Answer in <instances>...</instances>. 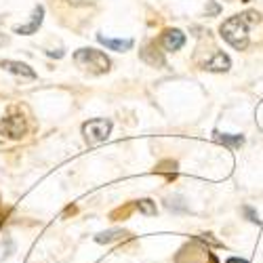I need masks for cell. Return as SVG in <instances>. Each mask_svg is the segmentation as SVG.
I'll return each instance as SVG.
<instances>
[{
  "label": "cell",
  "mask_w": 263,
  "mask_h": 263,
  "mask_svg": "<svg viewBox=\"0 0 263 263\" xmlns=\"http://www.w3.org/2000/svg\"><path fill=\"white\" fill-rule=\"evenodd\" d=\"M259 19L261 15L257 11H245L240 15H232L221 24L219 32H221L223 40L230 47H234L236 51H245L249 47V28L259 24Z\"/></svg>",
  "instance_id": "obj_1"
},
{
  "label": "cell",
  "mask_w": 263,
  "mask_h": 263,
  "mask_svg": "<svg viewBox=\"0 0 263 263\" xmlns=\"http://www.w3.org/2000/svg\"><path fill=\"white\" fill-rule=\"evenodd\" d=\"M74 61L80 68L89 70L91 74H105V72H109V65H112L109 57L97 49H78L74 53Z\"/></svg>",
  "instance_id": "obj_2"
},
{
  "label": "cell",
  "mask_w": 263,
  "mask_h": 263,
  "mask_svg": "<svg viewBox=\"0 0 263 263\" xmlns=\"http://www.w3.org/2000/svg\"><path fill=\"white\" fill-rule=\"evenodd\" d=\"M109 133H112V120H107V118H93L82 124V135L86 143H91V145L105 141Z\"/></svg>",
  "instance_id": "obj_3"
},
{
  "label": "cell",
  "mask_w": 263,
  "mask_h": 263,
  "mask_svg": "<svg viewBox=\"0 0 263 263\" xmlns=\"http://www.w3.org/2000/svg\"><path fill=\"white\" fill-rule=\"evenodd\" d=\"M26 133H28V124L21 114L7 116L0 120V135H5L9 139H21V137H26Z\"/></svg>",
  "instance_id": "obj_4"
},
{
  "label": "cell",
  "mask_w": 263,
  "mask_h": 263,
  "mask_svg": "<svg viewBox=\"0 0 263 263\" xmlns=\"http://www.w3.org/2000/svg\"><path fill=\"white\" fill-rule=\"evenodd\" d=\"M139 57L143 63L152 65V68H164L166 65V59H164V51L158 49L156 42H145L139 51Z\"/></svg>",
  "instance_id": "obj_5"
},
{
  "label": "cell",
  "mask_w": 263,
  "mask_h": 263,
  "mask_svg": "<svg viewBox=\"0 0 263 263\" xmlns=\"http://www.w3.org/2000/svg\"><path fill=\"white\" fill-rule=\"evenodd\" d=\"M158 42H160V47L164 51L175 53V51H179L185 45V34L181 30H177V28H168V30H164L160 34V40Z\"/></svg>",
  "instance_id": "obj_6"
},
{
  "label": "cell",
  "mask_w": 263,
  "mask_h": 263,
  "mask_svg": "<svg viewBox=\"0 0 263 263\" xmlns=\"http://www.w3.org/2000/svg\"><path fill=\"white\" fill-rule=\"evenodd\" d=\"M42 19H45V7L42 5H36L34 11H32V17L26 26H17L15 28V34H21V36H30V34H36L38 28L42 26Z\"/></svg>",
  "instance_id": "obj_7"
},
{
  "label": "cell",
  "mask_w": 263,
  "mask_h": 263,
  "mask_svg": "<svg viewBox=\"0 0 263 263\" xmlns=\"http://www.w3.org/2000/svg\"><path fill=\"white\" fill-rule=\"evenodd\" d=\"M0 68L15 74V76H21V78H30V80H36V72L30 68L28 63H21V61H11V59H0Z\"/></svg>",
  "instance_id": "obj_8"
},
{
  "label": "cell",
  "mask_w": 263,
  "mask_h": 263,
  "mask_svg": "<svg viewBox=\"0 0 263 263\" xmlns=\"http://www.w3.org/2000/svg\"><path fill=\"white\" fill-rule=\"evenodd\" d=\"M232 68V59L230 55H226L223 51H217L209 61H204L202 65V70L206 72H217V74H221V72H228Z\"/></svg>",
  "instance_id": "obj_9"
},
{
  "label": "cell",
  "mask_w": 263,
  "mask_h": 263,
  "mask_svg": "<svg viewBox=\"0 0 263 263\" xmlns=\"http://www.w3.org/2000/svg\"><path fill=\"white\" fill-rule=\"evenodd\" d=\"M97 42L103 45L105 49L109 51H116V53H124V51H130L133 49V38H107L103 34H97Z\"/></svg>",
  "instance_id": "obj_10"
},
{
  "label": "cell",
  "mask_w": 263,
  "mask_h": 263,
  "mask_svg": "<svg viewBox=\"0 0 263 263\" xmlns=\"http://www.w3.org/2000/svg\"><path fill=\"white\" fill-rule=\"evenodd\" d=\"M128 236H130V234H128L126 230L114 228V230H107V232L97 234V236H95V242H97V245H112V242H116V240H124V238H128Z\"/></svg>",
  "instance_id": "obj_11"
},
{
  "label": "cell",
  "mask_w": 263,
  "mask_h": 263,
  "mask_svg": "<svg viewBox=\"0 0 263 263\" xmlns=\"http://www.w3.org/2000/svg\"><path fill=\"white\" fill-rule=\"evenodd\" d=\"M213 137H215V141H219L221 145H226L230 149H240L247 141L245 135H230V133H219V130H215Z\"/></svg>",
  "instance_id": "obj_12"
},
{
  "label": "cell",
  "mask_w": 263,
  "mask_h": 263,
  "mask_svg": "<svg viewBox=\"0 0 263 263\" xmlns=\"http://www.w3.org/2000/svg\"><path fill=\"white\" fill-rule=\"evenodd\" d=\"M164 206L171 211V213H187V202L183 196L175 194V196H168V198L164 200Z\"/></svg>",
  "instance_id": "obj_13"
},
{
  "label": "cell",
  "mask_w": 263,
  "mask_h": 263,
  "mask_svg": "<svg viewBox=\"0 0 263 263\" xmlns=\"http://www.w3.org/2000/svg\"><path fill=\"white\" fill-rule=\"evenodd\" d=\"M156 173L158 175H166V179L173 181L175 177H177V162L175 160H162L156 164Z\"/></svg>",
  "instance_id": "obj_14"
},
{
  "label": "cell",
  "mask_w": 263,
  "mask_h": 263,
  "mask_svg": "<svg viewBox=\"0 0 263 263\" xmlns=\"http://www.w3.org/2000/svg\"><path fill=\"white\" fill-rule=\"evenodd\" d=\"M135 206H137V211H139L141 215H145V217H154V215L158 213V209H156V202H152L149 198L137 200V202H135Z\"/></svg>",
  "instance_id": "obj_15"
},
{
  "label": "cell",
  "mask_w": 263,
  "mask_h": 263,
  "mask_svg": "<svg viewBox=\"0 0 263 263\" xmlns=\"http://www.w3.org/2000/svg\"><path fill=\"white\" fill-rule=\"evenodd\" d=\"M11 253H15V242H13V238L9 234H5V238L0 240V261L7 259Z\"/></svg>",
  "instance_id": "obj_16"
},
{
  "label": "cell",
  "mask_w": 263,
  "mask_h": 263,
  "mask_svg": "<svg viewBox=\"0 0 263 263\" xmlns=\"http://www.w3.org/2000/svg\"><path fill=\"white\" fill-rule=\"evenodd\" d=\"M242 215L247 217V221H251V223H257V226H261V219H259V213L253 209V206H249V204H245L242 206Z\"/></svg>",
  "instance_id": "obj_17"
},
{
  "label": "cell",
  "mask_w": 263,
  "mask_h": 263,
  "mask_svg": "<svg viewBox=\"0 0 263 263\" xmlns=\"http://www.w3.org/2000/svg\"><path fill=\"white\" fill-rule=\"evenodd\" d=\"M213 234H200L196 240H200V242H209V245H213V247H221V242L219 240H215V238H211Z\"/></svg>",
  "instance_id": "obj_18"
},
{
  "label": "cell",
  "mask_w": 263,
  "mask_h": 263,
  "mask_svg": "<svg viewBox=\"0 0 263 263\" xmlns=\"http://www.w3.org/2000/svg\"><path fill=\"white\" fill-rule=\"evenodd\" d=\"M206 3L211 5V11L206 13V17H211V15H217V13H219V7H217V5L213 3V0H206Z\"/></svg>",
  "instance_id": "obj_19"
},
{
  "label": "cell",
  "mask_w": 263,
  "mask_h": 263,
  "mask_svg": "<svg viewBox=\"0 0 263 263\" xmlns=\"http://www.w3.org/2000/svg\"><path fill=\"white\" fill-rule=\"evenodd\" d=\"M226 263H249L247 259H240V257H230Z\"/></svg>",
  "instance_id": "obj_20"
},
{
  "label": "cell",
  "mask_w": 263,
  "mask_h": 263,
  "mask_svg": "<svg viewBox=\"0 0 263 263\" xmlns=\"http://www.w3.org/2000/svg\"><path fill=\"white\" fill-rule=\"evenodd\" d=\"M47 55L49 57H63V51H57V53L55 51H47Z\"/></svg>",
  "instance_id": "obj_21"
},
{
  "label": "cell",
  "mask_w": 263,
  "mask_h": 263,
  "mask_svg": "<svg viewBox=\"0 0 263 263\" xmlns=\"http://www.w3.org/2000/svg\"><path fill=\"white\" fill-rule=\"evenodd\" d=\"M9 42V36H5V34H0V47H5Z\"/></svg>",
  "instance_id": "obj_22"
}]
</instances>
